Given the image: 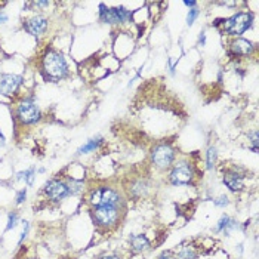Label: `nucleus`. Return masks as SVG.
Segmentation results:
<instances>
[{
  "label": "nucleus",
  "mask_w": 259,
  "mask_h": 259,
  "mask_svg": "<svg viewBox=\"0 0 259 259\" xmlns=\"http://www.w3.org/2000/svg\"><path fill=\"white\" fill-rule=\"evenodd\" d=\"M253 44L246 39H237L231 43V52L234 57H247L252 54Z\"/></svg>",
  "instance_id": "12"
},
{
  "label": "nucleus",
  "mask_w": 259,
  "mask_h": 259,
  "mask_svg": "<svg viewBox=\"0 0 259 259\" xmlns=\"http://www.w3.org/2000/svg\"><path fill=\"white\" fill-rule=\"evenodd\" d=\"M119 201H120L119 194L114 190L108 188V187H99L90 195V203L95 204L96 207H99V206H113V207H117Z\"/></svg>",
  "instance_id": "3"
},
{
  "label": "nucleus",
  "mask_w": 259,
  "mask_h": 259,
  "mask_svg": "<svg viewBox=\"0 0 259 259\" xmlns=\"http://www.w3.org/2000/svg\"><path fill=\"white\" fill-rule=\"evenodd\" d=\"M193 179V169L187 163H179L171 172V182L175 185L188 184Z\"/></svg>",
  "instance_id": "10"
},
{
  "label": "nucleus",
  "mask_w": 259,
  "mask_h": 259,
  "mask_svg": "<svg viewBox=\"0 0 259 259\" xmlns=\"http://www.w3.org/2000/svg\"><path fill=\"white\" fill-rule=\"evenodd\" d=\"M6 21H8V17L3 12H0V22H6Z\"/></svg>",
  "instance_id": "25"
},
{
  "label": "nucleus",
  "mask_w": 259,
  "mask_h": 259,
  "mask_svg": "<svg viewBox=\"0 0 259 259\" xmlns=\"http://www.w3.org/2000/svg\"><path fill=\"white\" fill-rule=\"evenodd\" d=\"M215 204H216V206H227V204H228V198H227L225 195H222V197H219L218 200H215Z\"/></svg>",
  "instance_id": "22"
},
{
  "label": "nucleus",
  "mask_w": 259,
  "mask_h": 259,
  "mask_svg": "<svg viewBox=\"0 0 259 259\" xmlns=\"http://www.w3.org/2000/svg\"><path fill=\"white\" fill-rule=\"evenodd\" d=\"M175 157V152L172 150V147L169 145H157L152 150V162L157 165L162 169H166L172 165Z\"/></svg>",
  "instance_id": "8"
},
{
  "label": "nucleus",
  "mask_w": 259,
  "mask_h": 259,
  "mask_svg": "<svg viewBox=\"0 0 259 259\" xmlns=\"http://www.w3.org/2000/svg\"><path fill=\"white\" fill-rule=\"evenodd\" d=\"M197 17H198V11H197L195 8H193V9L188 12V17H187V24H188V25H191Z\"/></svg>",
  "instance_id": "19"
},
{
  "label": "nucleus",
  "mask_w": 259,
  "mask_h": 259,
  "mask_svg": "<svg viewBox=\"0 0 259 259\" xmlns=\"http://www.w3.org/2000/svg\"><path fill=\"white\" fill-rule=\"evenodd\" d=\"M44 193L52 201H60L70 194V187L60 179H50L44 184Z\"/></svg>",
  "instance_id": "7"
},
{
  "label": "nucleus",
  "mask_w": 259,
  "mask_h": 259,
  "mask_svg": "<svg viewBox=\"0 0 259 259\" xmlns=\"http://www.w3.org/2000/svg\"><path fill=\"white\" fill-rule=\"evenodd\" d=\"M30 259H36V258H30Z\"/></svg>",
  "instance_id": "30"
},
{
  "label": "nucleus",
  "mask_w": 259,
  "mask_h": 259,
  "mask_svg": "<svg viewBox=\"0 0 259 259\" xmlns=\"http://www.w3.org/2000/svg\"><path fill=\"white\" fill-rule=\"evenodd\" d=\"M179 259H195L197 258V252L194 250V247L191 246H185L181 249V252L178 253Z\"/></svg>",
  "instance_id": "15"
},
{
  "label": "nucleus",
  "mask_w": 259,
  "mask_h": 259,
  "mask_svg": "<svg viewBox=\"0 0 259 259\" xmlns=\"http://www.w3.org/2000/svg\"><path fill=\"white\" fill-rule=\"evenodd\" d=\"M99 18L108 24H122L130 18V14L125 8H107L106 5H99Z\"/></svg>",
  "instance_id": "5"
},
{
  "label": "nucleus",
  "mask_w": 259,
  "mask_h": 259,
  "mask_svg": "<svg viewBox=\"0 0 259 259\" xmlns=\"http://www.w3.org/2000/svg\"><path fill=\"white\" fill-rule=\"evenodd\" d=\"M25 194H27V191L25 190H22V191H20L18 193V195H17V203L20 204V203H22L24 200H25Z\"/></svg>",
  "instance_id": "23"
},
{
  "label": "nucleus",
  "mask_w": 259,
  "mask_h": 259,
  "mask_svg": "<svg viewBox=\"0 0 259 259\" xmlns=\"http://www.w3.org/2000/svg\"><path fill=\"white\" fill-rule=\"evenodd\" d=\"M24 27H25V30H27L30 34H33V36H40V34H43V33L46 31V28H47V20L43 18V17H40V15H36V17L27 20L25 24H24Z\"/></svg>",
  "instance_id": "11"
},
{
  "label": "nucleus",
  "mask_w": 259,
  "mask_h": 259,
  "mask_svg": "<svg viewBox=\"0 0 259 259\" xmlns=\"http://www.w3.org/2000/svg\"><path fill=\"white\" fill-rule=\"evenodd\" d=\"M185 5H187V6H191V8H194V6H195V2H185Z\"/></svg>",
  "instance_id": "28"
},
{
  "label": "nucleus",
  "mask_w": 259,
  "mask_h": 259,
  "mask_svg": "<svg viewBox=\"0 0 259 259\" xmlns=\"http://www.w3.org/2000/svg\"><path fill=\"white\" fill-rule=\"evenodd\" d=\"M101 259H119L117 256H102Z\"/></svg>",
  "instance_id": "27"
},
{
  "label": "nucleus",
  "mask_w": 259,
  "mask_h": 259,
  "mask_svg": "<svg viewBox=\"0 0 259 259\" xmlns=\"http://www.w3.org/2000/svg\"><path fill=\"white\" fill-rule=\"evenodd\" d=\"M42 67H43V71H44L46 77L50 79V80H60L68 73L65 58L55 50L46 52V55L43 57Z\"/></svg>",
  "instance_id": "1"
},
{
  "label": "nucleus",
  "mask_w": 259,
  "mask_h": 259,
  "mask_svg": "<svg viewBox=\"0 0 259 259\" xmlns=\"http://www.w3.org/2000/svg\"><path fill=\"white\" fill-rule=\"evenodd\" d=\"M224 182L231 191L243 190V178L240 175H237V173H227L224 176Z\"/></svg>",
  "instance_id": "13"
},
{
  "label": "nucleus",
  "mask_w": 259,
  "mask_h": 259,
  "mask_svg": "<svg viewBox=\"0 0 259 259\" xmlns=\"http://www.w3.org/2000/svg\"><path fill=\"white\" fill-rule=\"evenodd\" d=\"M22 83V77L17 74H3L0 76V95L3 96H12L20 85Z\"/></svg>",
  "instance_id": "9"
},
{
  "label": "nucleus",
  "mask_w": 259,
  "mask_h": 259,
  "mask_svg": "<svg viewBox=\"0 0 259 259\" xmlns=\"http://www.w3.org/2000/svg\"><path fill=\"white\" fill-rule=\"evenodd\" d=\"M200 43L204 44V33H201V36H200Z\"/></svg>",
  "instance_id": "29"
},
{
  "label": "nucleus",
  "mask_w": 259,
  "mask_h": 259,
  "mask_svg": "<svg viewBox=\"0 0 259 259\" xmlns=\"http://www.w3.org/2000/svg\"><path fill=\"white\" fill-rule=\"evenodd\" d=\"M253 21V15L249 12H238L236 15H233L231 18L224 20L222 24V30L231 36H240L243 34L247 28H250Z\"/></svg>",
  "instance_id": "2"
},
{
  "label": "nucleus",
  "mask_w": 259,
  "mask_h": 259,
  "mask_svg": "<svg viewBox=\"0 0 259 259\" xmlns=\"http://www.w3.org/2000/svg\"><path fill=\"white\" fill-rule=\"evenodd\" d=\"M159 259H176V258H173V256H171V255H163V256L159 258Z\"/></svg>",
  "instance_id": "26"
},
{
  "label": "nucleus",
  "mask_w": 259,
  "mask_h": 259,
  "mask_svg": "<svg viewBox=\"0 0 259 259\" xmlns=\"http://www.w3.org/2000/svg\"><path fill=\"white\" fill-rule=\"evenodd\" d=\"M25 225H24V231H22V234H21V240H20V243L27 237V233H28V228H30V225H28V222H24Z\"/></svg>",
  "instance_id": "24"
},
{
  "label": "nucleus",
  "mask_w": 259,
  "mask_h": 259,
  "mask_svg": "<svg viewBox=\"0 0 259 259\" xmlns=\"http://www.w3.org/2000/svg\"><path fill=\"white\" fill-rule=\"evenodd\" d=\"M99 144H101V139H92V141H89L87 144H85L82 148H79V152H80V154H85V152L93 151L95 148H98Z\"/></svg>",
  "instance_id": "16"
},
{
  "label": "nucleus",
  "mask_w": 259,
  "mask_h": 259,
  "mask_svg": "<svg viewBox=\"0 0 259 259\" xmlns=\"http://www.w3.org/2000/svg\"><path fill=\"white\" fill-rule=\"evenodd\" d=\"M206 155H207V169H212L216 162V150L214 147H211L209 150H207Z\"/></svg>",
  "instance_id": "17"
},
{
  "label": "nucleus",
  "mask_w": 259,
  "mask_h": 259,
  "mask_svg": "<svg viewBox=\"0 0 259 259\" xmlns=\"http://www.w3.org/2000/svg\"><path fill=\"white\" fill-rule=\"evenodd\" d=\"M93 219L101 227H110L117 222L119 211L113 206H99L93 211Z\"/></svg>",
  "instance_id": "6"
},
{
  "label": "nucleus",
  "mask_w": 259,
  "mask_h": 259,
  "mask_svg": "<svg viewBox=\"0 0 259 259\" xmlns=\"http://www.w3.org/2000/svg\"><path fill=\"white\" fill-rule=\"evenodd\" d=\"M230 218L228 216H222L221 218V221L218 222V227H216V231H221V230H224V228H227L228 227V224H230Z\"/></svg>",
  "instance_id": "20"
},
{
  "label": "nucleus",
  "mask_w": 259,
  "mask_h": 259,
  "mask_svg": "<svg viewBox=\"0 0 259 259\" xmlns=\"http://www.w3.org/2000/svg\"><path fill=\"white\" fill-rule=\"evenodd\" d=\"M130 246H132L133 252H142L150 247V241L145 236H132Z\"/></svg>",
  "instance_id": "14"
},
{
  "label": "nucleus",
  "mask_w": 259,
  "mask_h": 259,
  "mask_svg": "<svg viewBox=\"0 0 259 259\" xmlns=\"http://www.w3.org/2000/svg\"><path fill=\"white\" fill-rule=\"evenodd\" d=\"M17 219H18V215H17L15 212H12V214L9 215V222H8V230H11V228H14V227L17 225Z\"/></svg>",
  "instance_id": "21"
},
{
  "label": "nucleus",
  "mask_w": 259,
  "mask_h": 259,
  "mask_svg": "<svg viewBox=\"0 0 259 259\" xmlns=\"http://www.w3.org/2000/svg\"><path fill=\"white\" fill-rule=\"evenodd\" d=\"M17 116H18L21 123L31 125V123H36L40 119V110L36 106L34 101L24 99L18 106V108H17Z\"/></svg>",
  "instance_id": "4"
},
{
  "label": "nucleus",
  "mask_w": 259,
  "mask_h": 259,
  "mask_svg": "<svg viewBox=\"0 0 259 259\" xmlns=\"http://www.w3.org/2000/svg\"><path fill=\"white\" fill-rule=\"evenodd\" d=\"M33 178H34V169H28V171H25V172L18 173V179H25L28 184L33 182Z\"/></svg>",
  "instance_id": "18"
}]
</instances>
